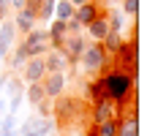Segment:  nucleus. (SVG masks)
<instances>
[{"label": "nucleus", "mask_w": 158, "mask_h": 136, "mask_svg": "<svg viewBox=\"0 0 158 136\" xmlns=\"http://www.w3.org/2000/svg\"><path fill=\"white\" fill-rule=\"evenodd\" d=\"M55 128L60 131H82L85 122H90V104L79 95H55L52 98Z\"/></svg>", "instance_id": "nucleus-1"}, {"label": "nucleus", "mask_w": 158, "mask_h": 136, "mask_svg": "<svg viewBox=\"0 0 158 136\" xmlns=\"http://www.w3.org/2000/svg\"><path fill=\"white\" fill-rule=\"evenodd\" d=\"M98 76L104 82V90H106L112 104H123L126 98L136 95V74H131V71L120 68V65H114L112 63V55H109V60L104 63V68L98 71Z\"/></svg>", "instance_id": "nucleus-2"}, {"label": "nucleus", "mask_w": 158, "mask_h": 136, "mask_svg": "<svg viewBox=\"0 0 158 136\" xmlns=\"http://www.w3.org/2000/svg\"><path fill=\"white\" fill-rule=\"evenodd\" d=\"M109 60V52L104 49L101 41H93V44L85 46V52H82V57L77 63V71H85V74H98L101 68H104V63Z\"/></svg>", "instance_id": "nucleus-3"}, {"label": "nucleus", "mask_w": 158, "mask_h": 136, "mask_svg": "<svg viewBox=\"0 0 158 136\" xmlns=\"http://www.w3.org/2000/svg\"><path fill=\"white\" fill-rule=\"evenodd\" d=\"M22 44L27 49V57H44L49 49V33L41 30V27H33L30 33H25V38H22Z\"/></svg>", "instance_id": "nucleus-4"}, {"label": "nucleus", "mask_w": 158, "mask_h": 136, "mask_svg": "<svg viewBox=\"0 0 158 136\" xmlns=\"http://www.w3.org/2000/svg\"><path fill=\"white\" fill-rule=\"evenodd\" d=\"M85 46H87V38L79 33V35H68L65 33V38H63V44H60V52L65 55V60H68V65L77 71V63L79 57H82V52H85Z\"/></svg>", "instance_id": "nucleus-5"}, {"label": "nucleus", "mask_w": 158, "mask_h": 136, "mask_svg": "<svg viewBox=\"0 0 158 136\" xmlns=\"http://www.w3.org/2000/svg\"><path fill=\"white\" fill-rule=\"evenodd\" d=\"M95 16H106V6H101V3H95V0H87V3H82V6L74 8V19H77L82 27L90 25Z\"/></svg>", "instance_id": "nucleus-6"}, {"label": "nucleus", "mask_w": 158, "mask_h": 136, "mask_svg": "<svg viewBox=\"0 0 158 136\" xmlns=\"http://www.w3.org/2000/svg\"><path fill=\"white\" fill-rule=\"evenodd\" d=\"M65 82H68L65 71H49V74L41 79V84H44V95H47V98L60 95V93L65 90Z\"/></svg>", "instance_id": "nucleus-7"}, {"label": "nucleus", "mask_w": 158, "mask_h": 136, "mask_svg": "<svg viewBox=\"0 0 158 136\" xmlns=\"http://www.w3.org/2000/svg\"><path fill=\"white\" fill-rule=\"evenodd\" d=\"M38 25V16H35V11L33 8H27V6H22L19 11H14V27H16V33H30L33 27Z\"/></svg>", "instance_id": "nucleus-8"}, {"label": "nucleus", "mask_w": 158, "mask_h": 136, "mask_svg": "<svg viewBox=\"0 0 158 136\" xmlns=\"http://www.w3.org/2000/svg\"><path fill=\"white\" fill-rule=\"evenodd\" d=\"M22 76H25V82H27V84H30V82H41V79L47 76L44 57H27V63L22 65Z\"/></svg>", "instance_id": "nucleus-9"}, {"label": "nucleus", "mask_w": 158, "mask_h": 136, "mask_svg": "<svg viewBox=\"0 0 158 136\" xmlns=\"http://www.w3.org/2000/svg\"><path fill=\"white\" fill-rule=\"evenodd\" d=\"M16 38V27H14V19H0V60L8 55V49Z\"/></svg>", "instance_id": "nucleus-10"}, {"label": "nucleus", "mask_w": 158, "mask_h": 136, "mask_svg": "<svg viewBox=\"0 0 158 136\" xmlns=\"http://www.w3.org/2000/svg\"><path fill=\"white\" fill-rule=\"evenodd\" d=\"M114 117V104L112 101H101V104H90V122H104Z\"/></svg>", "instance_id": "nucleus-11"}, {"label": "nucleus", "mask_w": 158, "mask_h": 136, "mask_svg": "<svg viewBox=\"0 0 158 136\" xmlns=\"http://www.w3.org/2000/svg\"><path fill=\"white\" fill-rule=\"evenodd\" d=\"M44 68H47V74L49 71H65L68 60H65V55L60 49H49L47 55H44Z\"/></svg>", "instance_id": "nucleus-12"}, {"label": "nucleus", "mask_w": 158, "mask_h": 136, "mask_svg": "<svg viewBox=\"0 0 158 136\" xmlns=\"http://www.w3.org/2000/svg\"><path fill=\"white\" fill-rule=\"evenodd\" d=\"M3 60H6V65H8V71H19V68L27 63V49H25V44L19 41V44H16V49L11 52V55H6Z\"/></svg>", "instance_id": "nucleus-13"}, {"label": "nucleus", "mask_w": 158, "mask_h": 136, "mask_svg": "<svg viewBox=\"0 0 158 136\" xmlns=\"http://www.w3.org/2000/svg\"><path fill=\"white\" fill-rule=\"evenodd\" d=\"M87 27V35L93 38V41H104V35L109 33V22H106V16H95L90 25H85Z\"/></svg>", "instance_id": "nucleus-14"}, {"label": "nucleus", "mask_w": 158, "mask_h": 136, "mask_svg": "<svg viewBox=\"0 0 158 136\" xmlns=\"http://www.w3.org/2000/svg\"><path fill=\"white\" fill-rule=\"evenodd\" d=\"M136 134H139V117H126V120L117 117V134L114 136H136Z\"/></svg>", "instance_id": "nucleus-15"}, {"label": "nucleus", "mask_w": 158, "mask_h": 136, "mask_svg": "<svg viewBox=\"0 0 158 136\" xmlns=\"http://www.w3.org/2000/svg\"><path fill=\"white\" fill-rule=\"evenodd\" d=\"M126 19H128V16L123 14L120 8H106V22H109V30H120V33H123Z\"/></svg>", "instance_id": "nucleus-16"}, {"label": "nucleus", "mask_w": 158, "mask_h": 136, "mask_svg": "<svg viewBox=\"0 0 158 136\" xmlns=\"http://www.w3.org/2000/svg\"><path fill=\"white\" fill-rule=\"evenodd\" d=\"M123 38H126V35H123L120 30H109L106 35H104V41H101V44H104V49H106L109 55H114V52H117V46L123 44Z\"/></svg>", "instance_id": "nucleus-17"}, {"label": "nucleus", "mask_w": 158, "mask_h": 136, "mask_svg": "<svg viewBox=\"0 0 158 136\" xmlns=\"http://www.w3.org/2000/svg\"><path fill=\"white\" fill-rule=\"evenodd\" d=\"M74 8H77V6H74V3H71V0H55V19H71V16H74Z\"/></svg>", "instance_id": "nucleus-18"}, {"label": "nucleus", "mask_w": 158, "mask_h": 136, "mask_svg": "<svg viewBox=\"0 0 158 136\" xmlns=\"http://www.w3.org/2000/svg\"><path fill=\"white\" fill-rule=\"evenodd\" d=\"M35 16H38V22H52L55 19V0H41Z\"/></svg>", "instance_id": "nucleus-19"}, {"label": "nucleus", "mask_w": 158, "mask_h": 136, "mask_svg": "<svg viewBox=\"0 0 158 136\" xmlns=\"http://www.w3.org/2000/svg\"><path fill=\"white\" fill-rule=\"evenodd\" d=\"M44 98H47V95H44V84H41V82H30V84H27V101L35 106L38 101H44Z\"/></svg>", "instance_id": "nucleus-20"}, {"label": "nucleus", "mask_w": 158, "mask_h": 136, "mask_svg": "<svg viewBox=\"0 0 158 136\" xmlns=\"http://www.w3.org/2000/svg\"><path fill=\"white\" fill-rule=\"evenodd\" d=\"M95 134L98 136H114L117 134V117L104 120V122H95Z\"/></svg>", "instance_id": "nucleus-21"}, {"label": "nucleus", "mask_w": 158, "mask_h": 136, "mask_svg": "<svg viewBox=\"0 0 158 136\" xmlns=\"http://www.w3.org/2000/svg\"><path fill=\"white\" fill-rule=\"evenodd\" d=\"M120 11L128 19H136V14H139V0H120Z\"/></svg>", "instance_id": "nucleus-22"}, {"label": "nucleus", "mask_w": 158, "mask_h": 136, "mask_svg": "<svg viewBox=\"0 0 158 136\" xmlns=\"http://www.w3.org/2000/svg\"><path fill=\"white\" fill-rule=\"evenodd\" d=\"M3 87L8 90V95H19V93H22V82H19V79H11V76H8Z\"/></svg>", "instance_id": "nucleus-23"}, {"label": "nucleus", "mask_w": 158, "mask_h": 136, "mask_svg": "<svg viewBox=\"0 0 158 136\" xmlns=\"http://www.w3.org/2000/svg\"><path fill=\"white\" fill-rule=\"evenodd\" d=\"M8 11H11V6L6 0H0V19H8Z\"/></svg>", "instance_id": "nucleus-24"}, {"label": "nucleus", "mask_w": 158, "mask_h": 136, "mask_svg": "<svg viewBox=\"0 0 158 136\" xmlns=\"http://www.w3.org/2000/svg\"><path fill=\"white\" fill-rule=\"evenodd\" d=\"M16 109H19V95H11V104H8V112L16 114Z\"/></svg>", "instance_id": "nucleus-25"}, {"label": "nucleus", "mask_w": 158, "mask_h": 136, "mask_svg": "<svg viewBox=\"0 0 158 136\" xmlns=\"http://www.w3.org/2000/svg\"><path fill=\"white\" fill-rule=\"evenodd\" d=\"M8 6H11V11H19L22 6H25V0H6Z\"/></svg>", "instance_id": "nucleus-26"}, {"label": "nucleus", "mask_w": 158, "mask_h": 136, "mask_svg": "<svg viewBox=\"0 0 158 136\" xmlns=\"http://www.w3.org/2000/svg\"><path fill=\"white\" fill-rule=\"evenodd\" d=\"M22 136H41V134H35V131H25Z\"/></svg>", "instance_id": "nucleus-27"}, {"label": "nucleus", "mask_w": 158, "mask_h": 136, "mask_svg": "<svg viewBox=\"0 0 158 136\" xmlns=\"http://www.w3.org/2000/svg\"><path fill=\"white\" fill-rule=\"evenodd\" d=\"M71 3H74V6H82V3H87V0H71Z\"/></svg>", "instance_id": "nucleus-28"}, {"label": "nucleus", "mask_w": 158, "mask_h": 136, "mask_svg": "<svg viewBox=\"0 0 158 136\" xmlns=\"http://www.w3.org/2000/svg\"><path fill=\"white\" fill-rule=\"evenodd\" d=\"M71 136H82V131H71Z\"/></svg>", "instance_id": "nucleus-29"}, {"label": "nucleus", "mask_w": 158, "mask_h": 136, "mask_svg": "<svg viewBox=\"0 0 158 136\" xmlns=\"http://www.w3.org/2000/svg\"><path fill=\"white\" fill-rule=\"evenodd\" d=\"M3 112H6V106H3V104H0V114H3Z\"/></svg>", "instance_id": "nucleus-30"}]
</instances>
